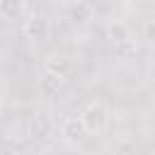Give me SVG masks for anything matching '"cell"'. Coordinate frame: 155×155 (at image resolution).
<instances>
[{"label":"cell","instance_id":"obj_1","mask_svg":"<svg viewBox=\"0 0 155 155\" xmlns=\"http://www.w3.org/2000/svg\"><path fill=\"white\" fill-rule=\"evenodd\" d=\"M80 121L85 124V131L87 133H102L109 126V111H107V107L102 102H90L82 109Z\"/></svg>","mask_w":155,"mask_h":155},{"label":"cell","instance_id":"obj_2","mask_svg":"<svg viewBox=\"0 0 155 155\" xmlns=\"http://www.w3.org/2000/svg\"><path fill=\"white\" fill-rule=\"evenodd\" d=\"M48 19L44 17V15H29V17H24V22H22V31H24V36L27 39H31V41H44L46 36H48Z\"/></svg>","mask_w":155,"mask_h":155},{"label":"cell","instance_id":"obj_3","mask_svg":"<svg viewBox=\"0 0 155 155\" xmlns=\"http://www.w3.org/2000/svg\"><path fill=\"white\" fill-rule=\"evenodd\" d=\"M73 70V61L65 56V53H51L46 61H44V73H53L58 78H68Z\"/></svg>","mask_w":155,"mask_h":155},{"label":"cell","instance_id":"obj_4","mask_svg":"<svg viewBox=\"0 0 155 155\" xmlns=\"http://www.w3.org/2000/svg\"><path fill=\"white\" fill-rule=\"evenodd\" d=\"M85 136H87V131H85V124L80 121V116H68V119H63V124H61V138H63V140H68V143H80Z\"/></svg>","mask_w":155,"mask_h":155},{"label":"cell","instance_id":"obj_5","mask_svg":"<svg viewBox=\"0 0 155 155\" xmlns=\"http://www.w3.org/2000/svg\"><path fill=\"white\" fill-rule=\"evenodd\" d=\"M107 36L114 41V46L126 44V41H133V31H131V27L124 19H111L107 24Z\"/></svg>","mask_w":155,"mask_h":155},{"label":"cell","instance_id":"obj_6","mask_svg":"<svg viewBox=\"0 0 155 155\" xmlns=\"http://www.w3.org/2000/svg\"><path fill=\"white\" fill-rule=\"evenodd\" d=\"M61 87H63V78H58V75H53V73H44V75L39 78V94L46 97V99L56 97V94L61 92Z\"/></svg>","mask_w":155,"mask_h":155},{"label":"cell","instance_id":"obj_7","mask_svg":"<svg viewBox=\"0 0 155 155\" xmlns=\"http://www.w3.org/2000/svg\"><path fill=\"white\" fill-rule=\"evenodd\" d=\"M24 10H27V5L22 0H2L0 2V17L2 19H19Z\"/></svg>","mask_w":155,"mask_h":155},{"label":"cell","instance_id":"obj_8","mask_svg":"<svg viewBox=\"0 0 155 155\" xmlns=\"http://www.w3.org/2000/svg\"><path fill=\"white\" fill-rule=\"evenodd\" d=\"M92 15H94V7L90 2H78L70 7V19L75 24H85L87 19H92Z\"/></svg>","mask_w":155,"mask_h":155},{"label":"cell","instance_id":"obj_9","mask_svg":"<svg viewBox=\"0 0 155 155\" xmlns=\"http://www.w3.org/2000/svg\"><path fill=\"white\" fill-rule=\"evenodd\" d=\"M143 39L150 46H155V15H150V17L143 19Z\"/></svg>","mask_w":155,"mask_h":155},{"label":"cell","instance_id":"obj_10","mask_svg":"<svg viewBox=\"0 0 155 155\" xmlns=\"http://www.w3.org/2000/svg\"><path fill=\"white\" fill-rule=\"evenodd\" d=\"M138 51V46H136V39L133 41H126V44H119L116 46V53L121 56V58H128V56H133Z\"/></svg>","mask_w":155,"mask_h":155},{"label":"cell","instance_id":"obj_11","mask_svg":"<svg viewBox=\"0 0 155 155\" xmlns=\"http://www.w3.org/2000/svg\"><path fill=\"white\" fill-rule=\"evenodd\" d=\"M0 111H2V97H0Z\"/></svg>","mask_w":155,"mask_h":155}]
</instances>
